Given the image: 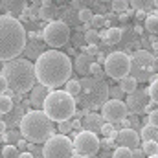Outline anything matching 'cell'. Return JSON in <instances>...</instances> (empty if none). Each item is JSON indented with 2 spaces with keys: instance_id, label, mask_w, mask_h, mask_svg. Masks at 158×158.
Wrapping results in <instances>:
<instances>
[{
  "instance_id": "6da1fadb",
  "label": "cell",
  "mask_w": 158,
  "mask_h": 158,
  "mask_svg": "<svg viewBox=\"0 0 158 158\" xmlns=\"http://www.w3.org/2000/svg\"><path fill=\"white\" fill-rule=\"evenodd\" d=\"M35 76L37 81L46 85L50 90L63 86L72 76V61L66 53L59 52V48L42 52L35 61Z\"/></svg>"
},
{
  "instance_id": "7a4b0ae2",
  "label": "cell",
  "mask_w": 158,
  "mask_h": 158,
  "mask_svg": "<svg viewBox=\"0 0 158 158\" xmlns=\"http://www.w3.org/2000/svg\"><path fill=\"white\" fill-rule=\"evenodd\" d=\"M28 44V33L19 19L13 15L0 17V61L6 63L9 59L19 57Z\"/></svg>"
},
{
  "instance_id": "3957f363",
  "label": "cell",
  "mask_w": 158,
  "mask_h": 158,
  "mask_svg": "<svg viewBox=\"0 0 158 158\" xmlns=\"http://www.w3.org/2000/svg\"><path fill=\"white\" fill-rule=\"evenodd\" d=\"M2 74L7 81L9 90H15L17 94H28L37 83L35 64L28 59H22L20 55L6 61L2 66Z\"/></svg>"
},
{
  "instance_id": "277c9868",
  "label": "cell",
  "mask_w": 158,
  "mask_h": 158,
  "mask_svg": "<svg viewBox=\"0 0 158 158\" xmlns=\"http://www.w3.org/2000/svg\"><path fill=\"white\" fill-rule=\"evenodd\" d=\"M19 125H20V134L33 143H44L52 134H55L53 119L39 109L26 112Z\"/></svg>"
},
{
  "instance_id": "5b68a950",
  "label": "cell",
  "mask_w": 158,
  "mask_h": 158,
  "mask_svg": "<svg viewBox=\"0 0 158 158\" xmlns=\"http://www.w3.org/2000/svg\"><path fill=\"white\" fill-rule=\"evenodd\" d=\"M42 110L59 123L63 119H70L76 114V99L66 90H50L44 98Z\"/></svg>"
},
{
  "instance_id": "8992f818",
  "label": "cell",
  "mask_w": 158,
  "mask_h": 158,
  "mask_svg": "<svg viewBox=\"0 0 158 158\" xmlns=\"http://www.w3.org/2000/svg\"><path fill=\"white\" fill-rule=\"evenodd\" d=\"M129 74L138 83L153 79L155 74H156V59H155V55L149 53L147 50H136L131 55V72Z\"/></svg>"
},
{
  "instance_id": "52a82bcc",
  "label": "cell",
  "mask_w": 158,
  "mask_h": 158,
  "mask_svg": "<svg viewBox=\"0 0 158 158\" xmlns=\"http://www.w3.org/2000/svg\"><path fill=\"white\" fill-rule=\"evenodd\" d=\"M79 96H83V103L92 107L94 110L99 109L107 99H109V86L103 83V79L98 77H85L81 81V92Z\"/></svg>"
},
{
  "instance_id": "ba28073f",
  "label": "cell",
  "mask_w": 158,
  "mask_h": 158,
  "mask_svg": "<svg viewBox=\"0 0 158 158\" xmlns=\"http://www.w3.org/2000/svg\"><path fill=\"white\" fill-rule=\"evenodd\" d=\"M42 156L46 158H64L74 156V142L66 134H52L42 145Z\"/></svg>"
},
{
  "instance_id": "9c48e42d",
  "label": "cell",
  "mask_w": 158,
  "mask_h": 158,
  "mask_svg": "<svg viewBox=\"0 0 158 158\" xmlns=\"http://www.w3.org/2000/svg\"><path fill=\"white\" fill-rule=\"evenodd\" d=\"M105 74L114 81H119L121 77L129 76L131 72V55L125 52H112L105 59Z\"/></svg>"
},
{
  "instance_id": "30bf717a",
  "label": "cell",
  "mask_w": 158,
  "mask_h": 158,
  "mask_svg": "<svg viewBox=\"0 0 158 158\" xmlns=\"http://www.w3.org/2000/svg\"><path fill=\"white\" fill-rule=\"evenodd\" d=\"M42 39L50 48H61L70 40V26L63 20H50L42 31Z\"/></svg>"
},
{
  "instance_id": "8fae6325",
  "label": "cell",
  "mask_w": 158,
  "mask_h": 158,
  "mask_svg": "<svg viewBox=\"0 0 158 158\" xmlns=\"http://www.w3.org/2000/svg\"><path fill=\"white\" fill-rule=\"evenodd\" d=\"M99 138L94 131H81L74 138V156H96L99 153Z\"/></svg>"
},
{
  "instance_id": "7c38bea8",
  "label": "cell",
  "mask_w": 158,
  "mask_h": 158,
  "mask_svg": "<svg viewBox=\"0 0 158 158\" xmlns=\"http://www.w3.org/2000/svg\"><path fill=\"white\" fill-rule=\"evenodd\" d=\"M101 116L105 118V121H110V123H118L129 116V109H127V103H123L118 98H112V99H107L103 105H101Z\"/></svg>"
},
{
  "instance_id": "4fadbf2b",
  "label": "cell",
  "mask_w": 158,
  "mask_h": 158,
  "mask_svg": "<svg viewBox=\"0 0 158 158\" xmlns=\"http://www.w3.org/2000/svg\"><path fill=\"white\" fill-rule=\"evenodd\" d=\"M151 101V98H149V92L147 90H134V92H131L129 94V98H127V109L131 110V112H142V110H145L147 109V103Z\"/></svg>"
},
{
  "instance_id": "5bb4252c",
  "label": "cell",
  "mask_w": 158,
  "mask_h": 158,
  "mask_svg": "<svg viewBox=\"0 0 158 158\" xmlns=\"http://www.w3.org/2000/svg\"><path fill=\"white\" fill-rule=\"evenodd\" d=\"M114 140L118 142V145H125V147H131V149H134V147L140 145V134L134 129H131V127L118 131Z\"/></svg>"
},
{
  "instance_id": "9a60e30c",
  "label": "cell",
  "mask_w": 158,
  "mask_h": 158,
  "mask_svg": "<svg viewBox=\"0 0 158 158\" xmlns=\"http://www.w3.org/2000/svg\"><path fill=\"white\" fill-rule=\"evenodd\" d=\"M31 92V99H30V103L33 105V107H37V109H42V103H44V98L48 96V92H50V88L46 86V85H42V83H35L33 85V88L30 90Z\"/></svg>"
},
{
  "instance_id": "2e32d148",
  "label": "cell",
  "mask_w": 158,
  "mask_h": 158,
  "mask_svg": "<svg viewBox=\"0 0 158 158\" xmlns=\"http://www.w3.org/2000/svg\"><path fill=\"white\" fill-rule=\"evenodd\" d=\"M103 123H105V118H103L101 114H96V112H90V114H86V116H85V121H83V129H86V131H94V132H98V131H101V127H103Z\"/></svg>"
},
{
  "instance_id": "e0dca14e",
  "label": "cell",
  "mask_w": 158,
  "mask_h": 158,
  "mask_svg": "<svg viewBox=\"0 0 158 158\" xmlns=\"http://www.w3.org/2000/svg\"><path fill=\"white\" fill-rule=\"evenodd\" d=\"M2 7L9 15H19L26 9V0H2Z\"/></svg>"
},
{
  "instance_id": "ac0fdd59",
  "label": "cell",
  "mask_w": 158,
  "mask_h": 158,
  "mask_svg": "<svg viewBox=\"0 0 158 158\" xmlns=\"http://www.w3.org/2000/svg\"><path fill=\"white\" fill-rule=\"evenodd\" d=\"M136 88H138V81L132 77L131 74L119 79V90H121V92H125V94H131V92H134Z\"/></svg>"
},
{
  "instance_id": "d6986e66",
  "label": "cell",
  "mask_w": 158,
  "mask_h": 158,
  "mask_svg": "<svg viewBox=\"0 0 158 158\" xmlns=\"http://www.w3.org/2000/svg\"><path fill=\"white\" fill-rule=\"evenodd\" d=\"M140 140H143V142H147V140H158V127L153 125V123L145 125L140 131Z\"/></svg>"
},
{
  "instance_id": "ffe728a7",
  "label": "cell",
  "mask_w": 158,
  "mask_h": 158,
  "mask_svg": "<svg viewBox=\"0 0 158 158\" xmlns=\"http://www.w3.org/2000/svg\"><path fill=\"white\" fill-rule=\"evenodd\" d=\"M121 37H123V33H121L119 28H109L107 33H105V40H107V44H118L119 40H121Z\"/></svg>"
},
{
  "instance_id": "44dd1931",
  "label": "cell",
  "mask_w": 158,
  "mask_h": 158,
  "mask_svg": "<svg viewBox=\"0 0 158 158\" xmlns=\"http://www.w3.org/2000/svg\"><path fill=\"white\" fill-rule=\"evenodd\" d=\"M142 149H143L145 156H158V142L156 140H147V142H143Z\"/></svg>"
},
{
  "instance_id": "7402d4cb",
  "label": "cell",
  "mask_w": 158,
  "mask_h": 158,
  "mask_svg": "<svg viewBox=\"0 0 158 158\" xmlns=\"http://www.w3.org/2000/svg\"><path fill=\"white\" fill-rule=\"evenodd\" d=\"M11 109H13V99H11V96H7L6 92L0 94V114H7Z\"/></svg>"
},
{
  "instance_id": "603a6c76",
  "label": "cell",
  "mask_w": 158,
  "mask_h": 158,
  "mask_svg": "<svg viewBox=\"0 0 158 158\" xmlns=\"http://www.w3.org/2000/svg\"><path fill=\"white\" fill-rule=\"evenodd\" d=\"M64 90L68 94H72V96H79V92H81V81L79 79H68L64 83Z\"/></svg>"
},
{
  "instance_id": "cb8c5ba5",
  "label": "cell",
  "mask_w": 158,
  "mask_h": 158,
  "mask_svg": "<svg viewBox=\"0 0 158 158\" xmlns=\"http://www.w3.org/2000/svg\"><path fill=\"white\" fill-rule=\"evenodd\" d=\"M0 153H2V156L4 158H19V155H20V151L17 149L15 143H6L4 149H2Z\"/></svg>"
},
{
  "instance_id": "d4e9b609",
  "label": "cell",
  "mask_w": 158,
  "mask_h": 158,
  "mask_svg": "<svg viewBox=\"0 0 158 158\" xmlns=\"http://www.w3.org/2000/svg\"><path fill=\"white\" fill-rule=\"evenodd\" d=\"M88 74H90L92 77H98V79H103L105 76H107V74H105V68H103L101 64H98V63H90Z\"/></svg>"
},
{
  "instance_id": "484cf974",
  "label": "cell",
  "mask_w": 158,
  "mask_h": 158,
  "mask_svg": "<svg viewBox=\"0 0 158 158\" xmlns=\"http://www.w3.org/2000/svg\"><path fill=\"white\" fill-rule=\"evenodd\" d=\"M145 30L149 33H158V15L145 17Z\"/></svg>"
},
{
  "instance_id": "4316f807",
  "label": "cell",
  "mask_w": 158,
  "mask_h": 158,
  "mask_svg": "<svg viewBox=\"0 0 158 158\" xmlns=\"http://www.w3.org/2000/svg\"><path fill=\"white\" fill-rule=\"evenodd\" d=\"M153 2L155 0H129V6L132 9H143V11H147V9H151Z\"/></svg>"
},
{
  "instance_id": "83f0119b",
  "label": "cell",
  "mask_w": 158,
  "mask_h": 158,
  "mask_svg": "<svg viewBox=\"0 0 158 158\" xmlns=\"http://www.w3.org/2000/svg\"><path fill=\"white\" fill-rule=\"evenodd\" d=\"M55 9H53V6H42L39 9V19H42V20H46V22H50L52 19H53V13Z\"/></svg>"
},
{
  "instance_id": "f1b7e54d",
  "label": "cell",
  "mask_w": 158,
  "mask_h": 158,
  "mask_svg": "<svg viewBox=\"0 0 158 158\" xmlns=\"http://www.w3.org/2000/svg\"><path fill=\"white\" fill-rule=\"evenodd\" d=\"M112 156L116 158H132V149L131 147H125V145H118L112 153Z\"/></svg>"
},
{
  "instance_id": "f546056e",
  "label": "cell",
  "mask_w": 158,
  "mask_h": 158,
  "mask_svg": "<svg viewBox=\"0 0 158 158\" xmlns=\"http://www.w3.org/2000/svg\"><path fill=\"white\" fill-rule=\"evenodd\" d=\"M147 92H149L151 101L158 105V77H153V81H151V86L147 88Z\"/></svg>"
},
{
  "instance_id": "4dcf8cb0",
  "label": "cell",
  "mask_w": 158,
  "mask_h": 158,
  "mask_svg": "<svg viewBox=\"0 0 158 158\" xmlns=\"http://www.w3.org/2000/svg\"><path fill=\"white\" fill-rule=\"evenodd\" d=\"M92 17H94V13H92L88 7H81V9H79V13H77L79 22H83V24H88V22L92 20Z\"/></svg>"
},
{
  "instance_id": "1f68e13d",
  "label": "cell",
  "mask_w": 158,
  "mask_h": 158,
  "mask_svg": "<svg viewBox=\"0 0 158 158\" xmlns=\"http://www.w3.org/2000/svg\"><path fill=\"white\" fill-rule=\"evenodd\" d=\"M85 42H86V44H98V42H99V33H98L96 28H92V30H88V31L85 33Z\"/></svg>"
},
{
  "instance_id": "d6a6232c",
  "label": "cell",
  "mask_w": 158,
  "mask_h": 158,
  "mask_svg": "<svg viewBox=\"0 0 158 158\" xmlns=\"http://www.w3.org/2000/svg\"><path fill=\"white\" fill-rule=\"evenodd\" d=\"M57 131H59V132H63V134H68V132H72V131H74V127H72V121H70V119H63V121H59V125H57Z\"/></svg>"
},
{
  "instance_id": "836d02e7",
  "label": "cell",
  "mask_w": 158,
  "mask_h": 158,
  "mask_svg": "<svg viewBox=\"0 0 158 158\" xmlns=\"http://www.w3.org/2000/svg\"><path fill=\"white\" fill-rule=\"evenodd\" d=\"M127 7H129V0H112V9L114 11L123 13V11H127Z\"/></svg>"
},
{
  "instance_id": "e575fe53",
  "label": "cell",
  "mask_w": 158,
  "mask_h": 158,
  "mask_svg": "<svg viewBox=\"0 0 158 158\" xmlns=\"http://www.w3.org/2000/svg\"><path fill=\"white\" fill-rule=\"evenodd\" d=\"M99 145H101L103 149H112V147H114V138H110V136H105L103 140H99Z\"/></svg>"
},
{
  "instance_id": "d590c367",
  "label": "cell",
  "mask_w": 158,
  "mask_h": 158,
  "mask_svg": "<svg viewBox=\"0 0 158 158\" xmlns=\"http://www.w3.org/2000/svg\"><path fill=\"white\" fill-rule=\"evenodd\" d=\"M90 22H92V26H94V28L98 30V28H101V26L105 24V19H103V15H94Z\"/></svg>"
},
{
  "instance_id": "8d00e7d4",
  "label": "cell",
  "mask_w": 158,
  "mask_h": 158,
  "mask_svg": "<svg viewBox=\"0 0 158 158\" xmlns=\"http://www.w3.org/2000/svg\"><path fill=\"white\" fill-rule=\"evenodd\" d=\"M7 88H9V86H7V81H6V77H4V74L0 72V94H4Z\"/></svg>"
},
{
  "instance_id": "74e56055",
  "label": "cell",
  "mask_w": 158,
  "mask_h": 158,
  "mask_svg": "<svg viewBox=\"0 0 158 158\" xmlns=\"http://www.w3.org/2000/svg\"><path fill=\"white\" fill-rule=\"evenodd\" d=\"M15 138H19V132H17V131H15V132H9V134H7V132L4 134V140H6V143H9V142H13Z\"/></svg>"
},
{
  "instance_id": "f35d334b",
  "label": "cell",
  "mask_w": 158,
  "mask_h": 158,
  "mask_svg": "<svg viewBox=\"0 0 158 158\" xmlns=\"http://www.w3.org/2000/svg\"><path fill=\"white\" fill-rule=\"evenodd\" d=\"M149 123H153V125H156L158 127V110L149 112Z\"/></svg>"
},
{
  "instance_id": "ab89813d",
  "label": "cell",
  "mask_w": 158,
  "mask_h": 158,
  "mask_svg": "<svg viewBox=\"0 0 158 158\" xmlns=\"http://www.w3.org/2000/svg\"><path fill=\"white\" fill-rule=\"evenodd\" d=\"M132 156H145V153H143V149L140 151L138 147H134V151H132Z\"/></svg>"
},
{
  "instance_id": "60d3db41",
  "label": "cell",
  "mask_w": 158,
  "mask_h": 158,
  "mask_svg": "<svg viewBox=\"0 0 158 158\" xmlns=\"http://www.w3.org/2000/svg\"><path fill=\"white\" fill-rule=\"evenodd\" d=\"M19 156L20 158H33V153H31V151H26V153H20Z\"/></svg>"
},
{
  "instance_id": "b9f144b4",
  "label": "cell",
  "mask_w": 158,
  "mask_h": 158,
  "mask_svg": "<svg viewBox=\"0 0 158 158\" xmlns=\"http://www.w3.org/2000/svg\"><path fill=\"white\" fill-rule=\"evenodd\" d=\"M6 127H7V125H6V121H0V134H4V132H6Z\"/></svg>"
},
{
  "instance_id": "7bdbcfd3",
  "label": "cell",
  "mask_w": 158,
  "mask_h": 158,
  "mask_svg": "<svg viewBox=\"0 0 158 158\" xmlns=\"http://www.w3.org/2000/svg\"><path fill=\"white\" fill-rule=\"evenodd\" d=\"M72 127H74V129H81V123H79V119H74V121H72Z\"/></svg>"
},
{
  "instance_id": "ee69618b",
  "label": "cell",
  "mask_w": 158,
  "mask_h": 158,
  "mask_svg": "<svg viewBox=\"0 0 158 158\" xmlns=\"http://www.w3.org/2000/svg\"><path fill=\"white\" fill-rule=\"evenodd\" d=\"M42 6H52V0H42Z\"/></svg>"
},
{
  "instance_id": "f6af8a7d",
  "label": "cell",
  "mask_w": 158,
  "mask_h": 158,
  "mask_svg": "<svg viewBox=\"0 0 158 158\" xmlns=\"http://www.w3.org/2000/svg\"><path fill=\"white\" fill-rule=\"evenodd\" d=\"M31 4H35V6H39L40 4V6H42V0H31Z\"/></svg>"
},
{
  "instance_id": "bcb514c9",
  "label": "cell",
  "mask_w": 158,
  "mask_h": 158,
  "mask_svg": "<svg viewBox=\"0 0 158 158\" xmlns=\"http://www.w3.org/2000/svg\"><path fill=\"white\" fill-rule=\"evenodd\" d=\"M81 6V0H74V7H79Z\"/></svg>"
},
{
  "instance_id": "7dc6e473",
  "label": "cell",
  "mask_w": 158,
  "mask_h": 158,
  "mask_svg": "<svg viewBox=\"0 0 158 158\" xmlns=\"http://www.w3.org/2000/svg\"><path fill=\"white\" fill-rule=\"evenodd\" d=\"M0 9H2V2H0Z\"/></svg>"
},
{
  "instance_id": "c3c4849f",
  "label": "cell",
  "mask_w": 158,
  "mask_h": 158,
  "mask_svg": "<svg viewBox=\"0 0 158 158\" xmlns=\"http://www.w3.org/2000/svg\"><path fill=\"white\" fill-rule=\"evenodd\" d=\"M0 155H2V153H0Z\"/></svg>"
}]
</instances>
